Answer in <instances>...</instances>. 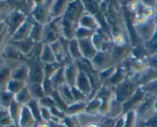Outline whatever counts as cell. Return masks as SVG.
I'll list each match as a JSON object with an SVG mask.
<instances>
[{"label": "cell", "mask_w": 157, "mask_h": 127, "mask_svg": "<svg viewBox=\"0 0 157 127\" xmlns=\"http://www.w3.org/2000/svg\"><path fill=\"white\" fill-rule=\"evenodd\" d=\"M136 84L134 81L124 80L117 85L115 90V98L121 104L128 100L137 90L136 89Z\"/></svg>", "instance_id": "obj_1"}, {"label": "cell", "mask_w": 157, "mask_h": 127, "mask_svg": "<svg viewBox=\"0 0 157 127\" xmlns=\"http://www.w3.org/2000/svg\"><path fill=\"white\" fill-rule=\"evenodd\" d=\"M78 41L82 58L91 61L98 53V49L95 47L91 37L78 39Z\"/></svg>", "instance_id": "obj_2"}, {"label": "cell", "mask_w": 157, "mask_h": 127, "mask_svg": "<svg viewBox=\"0 0 157 127\" xmlns=\"http://www.w3.org/2000/svg\"><path fill=\"white\" fill-rule=\"evenodd\" d=\"M75 87L82 92L86 96H89L92 91V85L89 77L87 76L85 72L80 70L79 74H78V79L76 81Z\"/></svg>", "instance_id": "obj_3"}, {"label": "cell", "mask_w": 157, "mask_h": 127, "mask_svg": "<svg viewBox=\"0 0 157 127\" xmlns=\"http://www.w3.org/2000/svg\"><path fill=\"white\" fill-rule=\"evenodd\" d=\"M22 116L20 119L21 127H34L35 122H37L35 116L31 112L30 109H24L22 112Z\"/></svg>", "instance_id": "obj_4"}, {"label": "cell", "mask_w": 157, "mask_h": 127, "mask_svg": "<svg viewBox=\"0 0 157 127\" xmlns=\"http://www.w3.org/2000/svg\"><path fill=\"white\" fill-rule=\"evenodd\" d=\"M69 51H70L71 55L74 59L75 60H80L82 58V55H81V51H80L79 45H78V41L76 39H71L69 42L68 44Z\"/></svg>", "instance_id": "obj_5"}, {"label": "cell", "mask_w": 157, "mask_h": 127, "mask_svg": "<svg viewBox=\"0 0 157 127\" xmlns=\"http://www.w3.org/2000/svg\"><path fill=\"white\" fill-rule=\"evenodd\" d=\"M137 118L136 110H131V111L126 113L124 127H136Z\"/></svg>", "instance_id": "obj_6"}, {"label": "cell", "mask_w": 157, "mask_h": 127, "mask_svg": "<svg viewBox=\"0 0 157 127\" xmlns=\"http://www.w3.org/2000/svg\"><path fill=\"white\" fill-rule=\"evenodd\" d=\"M140 87L146 93L157 97V80H155L145 85L141 86Z\"/></svg>", "instance_id": "obj_7"}, {"label": "cell", "mask_w": 157, "mask_h": 127, "mask_svg": "<svg viewBox=\"0 0 157 127\" xmlns=\"http://www.w3.org/2000/svg\"><path fill=\"white\" fill-rule=\"evenodd\" d=\"M140 127H157V112L141 122Z\"/></svg>", "instance_id": "obj_8"}, {"label": "cell", "mask_w": 157, "mask_h": 127, "mask_svg": "<svg viewBox=\"0 0 157 127\" xmlns=\"http://www.w3.org/2000/svg\"><path fill=\"white\" fill-rule=\"evenodd\" d=\"M144 61L149 67H152V68L157 70V53L151 54L148 55L144 60Z\"/></svg>", "instance_id": "obj_9"}, {"label": "cell", "mask_w": 157, "mask_h": 127, "mask_svg": "<svg viewBox=\"0 0 157 127\" xmlns=\"http://www.w3.org/2000/svg\"><path fill=\"white\" fill-rule=\"evenodd\" d=\"M125 125V114L124 116H121L116 119L114 127H124Z\"/></svg>", "instance_id": "obj_10"}, {"label": "cell", "mask_w": 157, "mask_h": 127, "mask_svg": "<svg viewBox=\"0 0 157 127\" xmlns=\"http://www.w3.org/2000/svg\"><path fill=\"white\" fill-rule=\"evenodd\" d=\"M86 127H100L99 125L97 123H93V124H90V125H87Z\"/></svg>", "instance_id": "obj_11"}]
</instances>
